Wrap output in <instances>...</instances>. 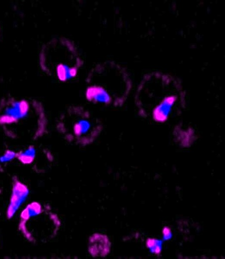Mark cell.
Returning a JSON list of instances; mask_svg holds the SVG:
<instances>
[{"instance_id":"obj_2","label":"cell","mask_w":225,"mask_h":259,"mask_svg":"<svg viewBox=\"0 0 225 259\" xmlns=\"http://www.w3.org/2000/svg\"><path fill=\"white\" fill-rule=\"evenodd\" d=\"M86 97L89 102L114 107L122 106L132 89L127 70L114 61L96 63L86 79Z\"/></svg>"},{"instance_id":"obj_5","label":"cell","mask_w":225,"mask_h":259,"mask_svg":"<svg viewBox=\"0 0 225 259\" xmlns=\"http://www.w3.org/2000/svg\"><path fill=\"white\" fill-rule=\"evenodd\" d=\"M24 125L28 138H34L43 130L46 118L42 103L34 99H6L0 103V123Z\"/></svg>"},{"instance_id":"obj_6","label":"cell","mask_w":225,"mask_h":259,"mask_svg":"<svg viewBox=\"0 0 225 259\" xmlns=\"http://www.w3.org/2000/svg\"><path fill=\"white\" fill-rule=\"evenodd\" d=\"M60 226L58 215L38 202L29 203L20 215L18 229L28 241L46 242L57 234Z\"/></svg>"},{"instance_id":"obj_7","label":"cell","mask_w":225,"mask_h":259,"mask_svg":"<svg viewBox=\"0 0 225 259\" xmlns=\"http://www.w3.org/2000/svg\"><path fill=\"white\" fill-rule=\"evenodd\" d=\"M108 237L101 233H94L89 238L88 250L93 257H104L110 250Z\"/></svg>"},{"instance_id":"obj_1","label":"cell","mask_w":225,"mask_h":259,"mask_svg":"<svg viewBox=\"0 0 225 259\" xmlns=\"http://www.w3.org/2000/svg\"><path fill=\"white\" fill-rule=\"evenodd\" d=\"M134 103L138 115L156 123L166 122L185 109L186 94L176 77L161 72L146 74L137 88Z\"/></svg>"},{"instance_id":"obj_3","label":"cell","mask_w":225,"mask_h":259,"mask_svg":"<svg viewBox=\"0 0 225 259\" xmlns=\"http://www.w3.org/2000/svg\"><path fill=\"white\" fill-rule=\"evenodd\" d=\"M39 63L46 74L66 82L77 76L84 60L74 41L66 37H56L42 46Z\"/></svg>"},{"instance_id":"obj_4","label":"cell","mask_w":225,"mask_h":259,"mask_svg":"<svg viewBox=\"0 0 225 259\" xmlns=\"http://www.w3.org/2000/svg\"><path fill=\"white\" fill-rule=\"evenodd\" d=\"M56 127L67 142L88 145L101 135L103 126L100 119L87 108L78 105L66 107L59 115Z\"/></svg>"},{"instance_id":"obj_8","label":"cell","mask_w":225,"mask_h":259,"mask_svg":"<svg viewBox=\"0 0 225 259\" xmlns=\"http://www.w3.org/2000/svg\"><path fill=\"white\" fill-rule=\"evenodd\" d=\"M28 193V189L24 184L20 183L18 179L13 183V190L8 208V215L9 217L12 216L22 203L26 198Z\"/></svg>"},{"instance_id":"obj_9","label":"cell","mask_w":225,"mask_h":259,"mask_svg":"<svg viewBox=\"0 0 225 259\" xmlns=\"http://www.w3.org/2000/svg\"><path fill=\"white\" fill-rule=\"evenodd\" d=\"M36 156V150L34 147L30 146L28 149L20 153V154H17L16 157L24 163H30Z\"/></svg>"}]
</instances>
